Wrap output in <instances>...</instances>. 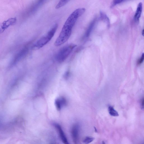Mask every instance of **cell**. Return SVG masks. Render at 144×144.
<instances>
[{
	"mask_svg": "<svg viewBox=\"0 0 144 144\" xmlns=\"http://www.w3.org/2000/svg\"><path fill=\"white\" fill-rule=\"evenodd\" d=\"M78 20L77 17L73 15H70L63 26L60 34L54 43L56 47L63 45L70 37L72 29Z\"/></svg>",
	"mask_w": 144,
	"mask_h": 144,
	"instance_id": "obj_1",
	"label": "cell"
},
{
	"mask_svg": "<svg viewBox=\"0 0 144 144\" xmlns=\"http://www.w3.org/2000/svg\"><path fill=\"white\" fill-rule=\"evenodd\" d=\"M58 26L57 24L55 25L46 35L41 38L34 44L32 46V49L34 50L39 49L48 43L54 36Z\"/></svg>",
	"mask_w": 144,
	"mask_h": 144,
	"instance_id": "obj_2",
	"label": "cell"
},
{
	"mask_svg": "<svg viewBox=\"0 0 144 144\" xmlns=\"http://www.w3.org/2000/svg\"><path fill=\"white\" fill-rule=\"evenodd\" d=\"M76 46V45L75 44H71L62 48L57 52L55 56V59L57 62L59 63L64 62Z\"/></svg>",
	"mask_w": 144,
	"mask_h": 144,
	"instance_id": "obj_3",
	"label": "cell"
},
{
	"mask_svg": "<svg viewBox=\"0 0 144 144\" xmlns=\"http://www.w3.org/2000/svg\"><path fill=\"white\" fill-rule=\"evenodd\" d=\"M16 21V18H11L0 23V34L3 33L10 26L14 25Z\"/></svg>",
	"mask_w": 144,
	"mask_h": 144,
	"instance_id": "obj_4",
	"label": "cell"
},
{
	"mask_svg": "<svg viewBox=\"0 0 144 144\" xmlns=\"http://www.w3.org/2000/svg\"><path fill=\"white\" fill-rule=\"evenodd\" d=\"M79 127L76 124L73 126L71 131L72 139L74 144L77 143L79 137Z\"/></svg>",
	"mask_w": 144,
	"mask_h": 144,
	"instance_id": "obj_5",
	"label": "cell"
},
{
	"mask_svg": "<svg viewBox=\"0 0 144 144\" xmlns=\"http://www.w3.org/2000/svg\"><path fill=\"white\" fill-rule=\"evenodd\" d=\"M55 104L57 110L60 111L63 107L66 105L67 101L64 97H60L55 99Z\"/></svg>",
	"mask_w": 144,
	"mask_h": 144,
	"instance_id": "obj_6",
	"label": "cell"
},
{
	"mask_svg": "<svg viewBox=\"0 0 144 144\" xmlns=\"http://www.w3.org/2000/svg\"><path fill=\"white\" fill-rule=\"evenodd\" d=\"M54 126L56 128L57 131H58L59 136H60L61 139L63 142V143L65 144H69L66 135L63 131L61 127L59 124L57 123L54 124Z\"/></svg>",
	"mask_w": 144,
	"mask_h": 144,
	"instance_id": "obj_7",
	"label": "cell"
},
{
	"mask_svg": "<svg viewBox=\"0 0 144 144\" xmlns=\"http://www.w3.org/2000/svg\"><path fill=\"white\" fill-rule=\"evenodd\" d=\"M143 3L141 2L139 3L138 4L135 14L134 16V20L136 22L139 21L141 17L143 10Z\"/></svg>",
	"mask_w": 144,
	"mask_h": 144,
	"instance_id": "obj_8",
	"label": "cell"
},
{
	"mask_svg": "<svg viewBox=\"0 0 144 144\" xmlns=\"http://www.w3.org/2000/svg\"><path fill=\"white\" fill-rule=\"evenodd\" d=\"M100 18L101 20L106 23L107 26H109L110 25V20L108 17L105 13L102 11H100Z\"/></svg>",
	"mask_w": 144,
	"mask_h": 144,
	"instance_id": "obj_9",
	"label": "cell"
},
{
	"mask_svg": "<svg viewBox=\"0 0 144 144\" xmlns=\"http://www.w3.org/2000/svg\"><path fill=\"white\" fill-rule=\"evenodd\" d=\"M108 109L109 114L111 116L114 117H118L119 116L118 112L115 110L113 107L109 106Z\"/></svg>",
	"mask_w": 144,
	"mask_h": 144,
	"instance_id": "obj_10",
	"label": "cell"
},
{
	"mask_svg": "<svg viewBox=\"0 0 144 144\" xmlns=\"http://www.w3.org/2000/svg\"><path fill=\"white\" fill-rule=\"evenodd\" d=\"M71 0H61L55 7V9H59L64 6Z\"/></svg>",
	"mask_w": 144,
	"mask_h": 144,
	"instance_id": "obj_11",
	"label": "cell"
},
{
	"mask_svg": "<svg viewBox=\"0 0 144 144\" xmlns=\"http://www.w3.org/2000/svg\"><path fill=\"white\" fill-rule=\"evenodd\" d=\"M95 138L91 137H86L83 141V143L85 144H88L92 142Z\"/></svg>",
	"mask_w": 144,
	"mask_h": 144,
	"instance_id": "obj_12",
	"label": "cell"
},
{
	"mask_svg": "<svg viewBox=\"0 0 144 144\" xmlns=\"http://www.w3.org/2000/svg\"><path fill=\"white\" fill-rule=\"evenodd\" d=\"M124 0H113L111 7H114L119 4L122 2Z\"/></svg>",
	"mask_w": 144,
	"mask_h": 144,
	"instance_id": "obj_13",
	"label": "cell"
},
{
	"mask_svg": "<svg viewBox=\"0 0 144 144\" xmlns=\"http://www.w3.org/2000/svg\"><path fill=\"white\" fill-rule=\"evenodd\" d=\"M144 54L143 53V55H142V56L141 57V58L140 59V60L139 61V64H141V63L143 62L144 59Z\"/></svg>",
	"mask_w": 144,
	"mask_h": 144,
	"instance_id": "obj_14",
	"label": "cell"
},
{
	"mask_svg": "<svg viewBox=\"0 0 144 144\" xmlns=\"http://www.w3.org/2000/svg\"><path fill=\"white\" fill-rule=\"evenodd\" d=\"M144 98L142 99V101H141V105H142V108L144 109Z\"/></svg>",
	"mask_w": 144,
	"mask_h": 144,
	"instance_id": "obj_15",
	"label": "cell"
},
{
	"mask_svg": "<svg viewBox=\"0 0 144 144\" xmlns=\"http://www.w3.org/2000/svg\"><path fill=\"white\" fill-rule=\"evenodd\" d=\"M69 75V72H68L66 73L65 74V78L66 79L68 78Z\"/></svg>",
	"mask_w": 144,
	"mask_h": 144,
	"instance_id": "obj_16",
	"label": "cell"
},
{
	"mask_svg": "<svg viewBox=\"0 0 144 144\" xmlns=\"http://www.w3.org/2000/svg\"><path fill=\"white\" fill-rule=\"evenodd\" d=\"M144 29H143V34H143V36L144 35Z\"/></svg>",
	"mask_w": 144,
	"mask_h": 144,
	"instance_id": "obj_17",
	"label": "cell"
},
{
	"mask_svg": "<svg viewBox=\"0 0 144 144\" xmlns=\"http://www.w3.org/2000/svg\"><path fill=\"white\" fill-rule=\"evenodd\" d=\"M95 131H96V132H97V130H96V128L95 127Z\"/></svg>",
	"mask_w": 144,
	"mask_h": 144,
	"instance_id": "obj_18",
	"label": "cell"
}]
</instances>
